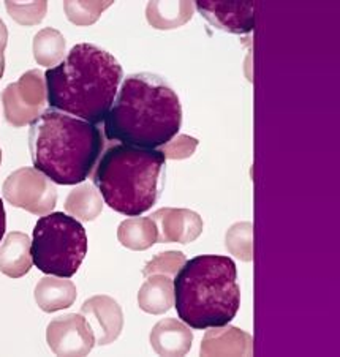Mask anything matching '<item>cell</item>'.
Instances as JSON below:
<instances>
[{
	"label": "cell",
	"mask_w": 340,
	"mask_h": 357,
	"mask_svg": "<svg viewBox=\"0 0 340 357\" xmlns=\"http://www.w3.org/2000/svg\"><path fill=\"white\" fill-rule=\"evenodd\" d=\"M65 211L81 222H94L103 211L101 195L94 188V185L82 183L68 193L67 199H65Z\"/></svg>",
	"instance_id": "20"
},
{
	"label": "cell",
	"mask_w": 340,
	"mask_h": 357,
	"mask_svg": "<svg viewBox=\"0 0 340 357\" xmlns=\"http://www.w3.org/2000/svg\"><path fill=\"white\" fill-rule=\"evenodd\" d=\"M46 340L57 356H86L95 347L91 324L82 314L68 313L57 317L47 324Z\"/></svg>",
	"instance_id": "9"
},
{
	"label": "cell",
	"mask_w": 340,
	"mask_h": 357,
	"mask_svg": "<svg viewBox=\"0 0 340 357\" xmlns=\"http://www.w3.org/2000/svg\"><path fill=\"white\" fill-rule=\"evenodd\" d=\"M3 71H5V57L3 54H0V79H2Z\"/></svg>",
	"instance_id": "29"
},
{
	"label": "cell",
	"mask_w": 340,
	"mask_h": 357,
	"mask_svg": "<svg viewBox=\"0 0 340 357\" xmlns=\"http://www.w3.org/2000/svg\"><path fill=\"white\" fill-rule=\"evenodd\" d=\"M193 10L192 2H149L146 17L154 29L171 31L192 20Z\"/></svg>",
	"instance_id": "18"
},
{
	"label": "cell",
	"mask_w": 340,
	"mask_h": 357,
	"mask_svg": "<svg viewBox=\"0 0 340 357\" xmlns=\"http://www.w3.org/2000/svg\"><path fill=\"white\" fill-rule=\"evenodd\" d=\"M35 302L46 313L64 310L75 303L77 291L71 280L64 277H43L35 287Z\"/></svg>",
	"instance_id": "16"
},
{
	"label": "cell",
	"mask_w": 340,
	"mask_h": 357,
	"mask_svg": "<svg viewBox=\"0 0 340 357\" xmlns=\"http://www.w3.org/2000/svg\"><path fill=\"white\" fill-rule=\"evenodd\" d=\"M111 5L112 2H64V10L68 21L76 26H91Z\"/></svg>",
	"instance_id": "23"
},
{
	"label": "cell",
	"mask_w": 340,
	"mask_h": 357,
	"mask_svg": "<svg viewBox=\"0 0 340 357\" xmlns=\"http://www.w3.org/2000/svg\"><path fill=\"white\" fill-rule=\"evenodd\" d=\"M31 253L34 264L43 273L73 277L87 253L84 226L64 212L43 215L35 225Z\"/></svg>",
	"instance_id": "6"
},
{
	"label": "cell",
	"mask_w": 340,
	"mask_h": 357,
	"mask_svg": "<svg viewBox=\"0 0 340 357\" xmlns=\"http://www.w3.org/2000/svg\"><path fill=\"white\" fill-rule=\"evenodd\" d=\"M151 344L160 356H186L193 342V332L184 321L166 318L158 321L151 331Z\"/></svg>",
	"instance_id": "14"
},
{
	"label": "cell",
	"mask_w": 340,
	"mask_h": 357,
	"mask_svg": "<svg viewBox=\"0 0 340 357\" xmlns=\"http://www.w3.org/2000/svg\"><path fill=\"white\" fill-rule=\"evenodd\" d=\"M165 162L157 149L114 144L100 157L94 185L111 209L127 217H140L160 198Z\"/></svg>",
	"instance_id": "5"
},
{
	"label": "cell",
	"mask_w": 340,
	"mask_h": 357,
	"mask_svg": "<svg viewBox=\"0 0 340 357\" xmlns=\"http://www.w3.org/2000/svg\"><path fill=\"white\" fill-rule=\"evenodd\" d=\"M105 117V136L121 144L157 149L179 133L182 106L163 78L136 73L124 79Z\"/></svg>",
	"instance_id": "1"
},
{
	"label": "cell",
	"mask_w": 340,
	"mask_h": 357,
	"mask_svg": "<svg viewBox=\"0 0 340 357\" xmlns=\"http://www.w3.org/2000/svg\"><path fill=\"white\" fill-rule=\"evenodd\" d=\"M7 43H8L7 26H5V22L0 20V54H3L5 47H7Z\"/></svg>",
	"instance_id": "27"
},
{
	"label": "cell",
	"mask_w": 340,
	"mask_h": 357,
	"mask_svg": "<svg viewBox=\"0 0 340 357\" xmlns=\"http://www.w3.org/2000/svg\"><path fill=\"white\" fill-rule=\"evenodd\" d=\"M105 147L97 125L47 109L31 123L29 149L35 169L59 185H76L91 176Z\"/></svg>",
	"instance_id": "3"
},
{
	"label": "cell",
	"mask_w": 340,
	"mask_h": 357,
	"mask_svg": "<svg viewBox=\"0 0 340 357\" xmlns=\"http://www.w3.org/2000/svg\"><path fill=\"white\" fill-rule=\"evenodd\" d=\"M225 247L231 255L242 261L253 259V225L249 222L235 223L226 231Z\"/></svg>",
	"instance_id": "22"
},
{
	"label": "cell",
	"mask_w": 340,
	"mask_h": 357,
	"mask_svg": "<svg viewBox=\"0 0 340 357\" xmlns=\"http://www.w3.org/2000/svg\"><path fill=\"white\" fill-rule=\"evenodd\" d=\"M186 255L182 252H165L158 253L146 266L142 267V275H152V273H162V275L175 277L179 269L186 264Z\"/></svg>",
	"instance_id": "25"
},
{
	"label": "cell",
	"mask_w": 340,
	"mask_h": 357,
	"mask_svg": "<svg viewBox=\"0 0 340 357\" xmlns=\"http://www.w3.org/2000/svg\"><path fill=\"white\" fill-rule=\"evenodd\" d=\"M124 78L114 56L101 47L81 43L45 73L51 109L97 125L105 121Z\"/></svg>",
	"instance_id": "2"
},
{
	"label": "cell",
	"mask_w": 340,
	"mask_h": 357,
	"mask_svg": "<svg viewBox=\"0 0 340 357\" xmlns=\"http://www.w3.org/2000/svg\"><path fill=\"white\" fill-rule=\"evenodd\" d=\"M255 7L252 2H196L195 8L209 24L220 31L244 35L255 27Z\"/></svg>",
	"instance_id": "11"
},
{
	"label": "cell",
	"mask_w": 340,
	"mask_h": 357,
	"mask_svg": "<svg viewBox=\"0 0 340 357\" xmlns=\"http://www.w3.org/2000/svg\"><path fill=\"white\" fill-rule=\"evenodd\" d=\"M5 8H7L8 15L13 17L17 24H21V26H37L38 22L43 21L47 10V3L46 2H29V3L5 2Z\"/></svg>",
	"instance_id": "24"
},
{
	"label": "cell",
	"mask_w": 340,
	"mask_h": 357,
	"mask_svg": "<svg viewBox=\"0 0 340 357\" xmlns=\"http://www.w3.org/2000/svg\"><path fill=\"white\" fill-rule=\"evenodd\" d=\"M175 307L187 326L209 329L230 324L241 305L235 261L201 255L186 261L175 275Z\"/></svg>",
	"instance_id": "4"
},
{
	"label": "cell",
	"mask_w": 340,
	"mask_h": 357,
	"mask_svg": "<svg viewBox=\"0 0 340 357\" xmlns=\"http://www.w3.org/2000/svg\"><path fill=\"white\" fill-rule=\"evenodd\" d=\"M64 35L52 27H46L34 37V57L38 65L52 68L61 63L65 56Z\"/></svg>",
	"instance_id": "21"
},
{
	"label": "cell",
	"mask_w": 340,
	"mask_h": 357,
	"mask_svg": "<svg viewBox=\"0 0 340 357\" xmlns=\"http://www.w3.org/2000/svg\"><path fill=\"white\" fill-rule=\"evenodd\" d=\"M0 163H2V149H0Z\"/></svg>",
	"instance_id": "30"
},
{
	"label": "cell",
	"mask_w": 340,
	"mask_h": 357,
	"mask_svg": "<svg viewBox=\"0 0 340 357\" xmlns=\"http://www.w3.org/2000/svg\"><path fill=\"white\" fill-rule=\"evenodd\" d=\"M117 239L125 248L142 252L157 242V226L151 217L127 218L119 225Z\"/></svg>",
	"instance_id": "19"
},
{
	"label": "cell",
	"mask_w": 340,
	"mask_h": 357,
	"mask_svg": "<svg viewBox=\"0 0 340 357\" xmlns=\"http://www.w3.org/2000/svg\"><path fill=\"white\" fill-rule=\"evenodd\" d=\"M138 293V305L142 312L163 314L175 305V288L172 280L162 273L147 275Z\"/></svg>",
	"instance_id": "17"
},
{
	"label": "cell",
	"mask_w": 340,
	"mask_h": 357,
	"mask_svg": "<svg viewBox=\"0 0 340 357\" xmlns=\"http://www.w3.org/2000/svg\"><path fill=\"white\" fill-rule=\"evenodd\" d=\"M46 100L45 75L40 70L27 71L20 81L3 89L2 103L5 119L15 128L26 127L43 114Z\"/></svg>",
	"instance_id": "8"
},
{
	"label": "cell",
	"mask_w": 340,
	"mask_h": 357,
	"mask_svg": "<svg viewBox=\"0 0 340 357\" xmlns=\"http://www.w3.org/2000/svg\"><path fill=\"white\" fill-rule=\"evenodd\" d=\"M202 337L201 356H253V337L232 326L209 327Z\"/></svg>",
	"instance_id": "13"
},
{
	"label": "cell",
	"mask_w": 340,
	"mask_h": 357,
	"mask_svg": "<svg viewBox=\"0 0 340 357\" xmlns=\"http://www.w3.org/2000/svg\"><path fill=\"white\" fill-rule=\"evenodd\" d=\"M5 229H7V215H5V207L3 202L0 199V241L5 234Z\"/></svg>",
	"instance_id": "28"
},
{
	"label": "cell",
	"mask_w": 340,
	"mask_h": 357,
	"mask_svg": "<svg viewBox=\"0 0 340 357\" xmlns=\"http://www.w3.org/2000/svg\"><path fill=\"white\" fill-rule=\"evenodd\" d=\"M2 193L13 207L38 217L51 213L57 204L54 183L35 168H21L11 172L3 183Z\"/></svg>",
	"instance_id": "7"
},
{
	"label": "cell",
	"mask_w": 340,
	"mask_h": 357,
	"mask_svg": "<svg viewBox=\"0 0 340 357\" xmlns=\"http://www.w3.org/2000/svg\"><path fill=\"white\" fill-rule=\"evenodd\" d=\"M32 242L27 234L13 231L0 245V272L10 278H21L34 264L31 253Z\"/></svg>",
	"instance_id": "15"
},
{
	"label": "cell",
	"mask_w": 340,
	"mask_h": 357,
	"mask_svg": "<svg viewBox=\"0 0 340 357\" xmlns=\"http://www.w3.org/2000/svg\"><path fill=\"white\" fill-rule=\"evenodd\" d=\"M151 218L157 226V242L192 243L202 233L205 223L198 213L189 209L163 207L154 212Z\"/></svg>",
	"instance_id": "12"
},
{
	"label": "cell",
	"mask_w": 340,
	"mask_h": 357,
	"mask_svg": "<svg viewBox=\"0 0 340 357\" xmlns=\"http://www.w3.org/2000/svg\"><path fill=\"white\" fill-rule=\"evenodd\" d=\"M198 147V139L189 135H176L170 142L162 146V152L165 158L170 160H184L190 158Z\"/></svg>",
	"instance_id": "26"
},
{
	"label": "cell",
	"mask_w": 340,
	"mask_h": 357,
	"mask_svg": "<svg viewBox=\"0 0 340 357\" xmlns=\"http://www.w3.org/2000/svg\"><path fill=\"white\" fill-rule=\"evenodd\" d=\"M81 314L91 324L95 344L105 347L114 340L124 329V313L119 302L110 296H94L81 307Z\"/></svg>",
	"instance_id": "10"
}]
</instances>
